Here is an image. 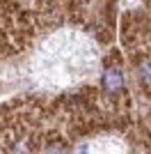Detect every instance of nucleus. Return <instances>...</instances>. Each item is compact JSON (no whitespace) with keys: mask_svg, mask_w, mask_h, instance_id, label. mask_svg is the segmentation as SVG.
<instances>
[{"mask_svg":"<svg viewBox=\"0 0 151 154\" xmlns=\"http://www.w3.org/2000/svg\"><path fill=\"white\" fill-rule=\"evenodd\" d=\"M96 46L80 35L64 32L44 44V51L39 53L37 74L44 78V83L67 85L89 76L96 67Z\"/></svg>","mask_w":151,"mask_h":154,"instance_id":"1","label":"nucleus"},{"mask_svg":"<svg viewBox=\"0 0 151 154\" xmlns=\"http://www.w3.org/2000/svg\"><path fill=\"white\" fill-rule=\"evenodd\" d=\"M101 83H103V90H108V92H119L121 88H124V74H121L117 67H110V69L103 71Z\"/></svg>","mask_w":151,"mask_h":154,"instance_id":"2","label":"nucleus"},{"mask_svg":"<svg viewBox=\"0 0 151 154\" xmlns=\"http://www.w3.org/2000/svg\"><path fill=\"white\" fill-rule=\"evenodd\" d=\"M80 154H121V145L114 140L96 143V145H87V149L80 147Z\"/></svg>","mask_w":151,"mask_h":154,"instance_id":"3","label":"nucleus"},{"mask_svg":"<svg viewBox=\"0 0 151 154\" xmlns=\"http://www.w3.org/2000/svg\"><path fill=\"white\" fill-rule=\"evenodd\" d=\"M142 78L151 85V60H147V62L142 64Z\"/></svg>","mask_w":151,"mask_h":154,"instance_id":"4","label":"nucleus"},{"mask_svg":"<svg viewBox=\"0 0 151 154\" xmlns=\"http://www.w3.org/2000/svg\"><path fill=\"white\" fill-rule=\"evenodd\" d=\"M126 5H135V2H138V0H124Z\"/></svg>","mask_w":151,"mask_h":154,"instance_id":"5","label":"nucleus"}]
</instances>
